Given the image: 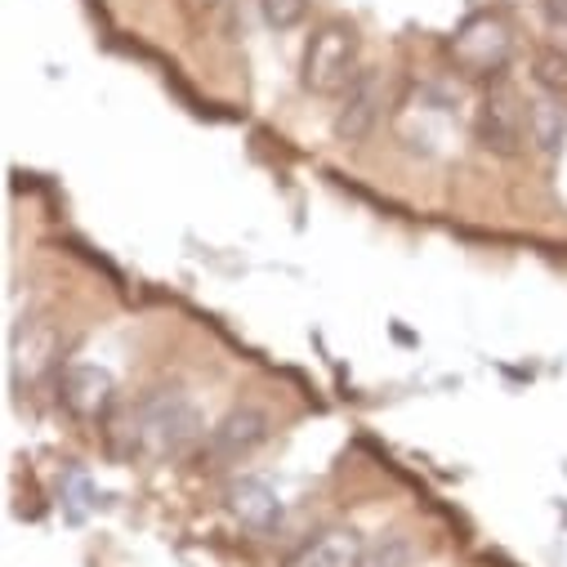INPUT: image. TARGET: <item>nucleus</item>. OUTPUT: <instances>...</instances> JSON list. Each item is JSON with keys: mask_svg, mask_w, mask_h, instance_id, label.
Segmentation results:
<instances>
[{"mask_svg": "<svg viewBox=\"0 0 567 567\" xmlns=\"http://www.w3.org/2000/svg\"><path fill=\"white\" fill-rule=\"evenodd\" d=\"M259 14H264V23L272 32H291V28L305 23L309 0H259Z\"/></svg>", "mask_w": 567, "mask_h": 567, "instance_id": "13", "label": "nucleus"}, {"mask_svg": "<svg viewBox=\"0 0 567 567\" xmlns=\"http://www.w3.org/2000/svg\"><path fill=\"white\" fill-rule=\"evenodd\" d=\"M268 415L264 411H255V406H237V411H228L215 430L206 434V452L215 456V461H224V465H237V461H246V456H255L264 443H268Z\"/></svg>", "mask_w": 567, "mask_h": 567, "instance_id": "6", "label": "nucleus"}, {"mask_svg": "<svg viewBox=\"0 0 567 567\" xmlns=\"http://www.w3.org/2000/svg\"><path fill=\"white\" fill-rule=\"evenodd\" d=\"M563 144H567V103L536 90V99H527V148L540 157H558Z\"/></svg>", "mask_w": 567, "mask_h": 567, "instance_id": "11", "label": "nucleus"}, {"mask_svg": "<svg viewBox=\"0 0 567 567\" xmlns=\"http://www.w3.org/2000/svg\"><path fill=\"white\" fill-rule=\"evenodd\" d=\"M206 439V420L184 389H153L130 402L112 424V447L125 461H175Z\"/></svg>", "mask_w": 567, "mask_h": 567, "instance_id": "1", "label": "nucleus"}, {"mask_svg": "<svg viewBox=\"0 0 567 567\" xmlns=\"http://www.w3.org/2000/svg\"><path fill=\"white\" fill-rule=\"evenodd\" d=\"M474 134L492 157H518L527 148V99H518L509 85H492L478 99Z\"/></svg>", "mask_w": 567, "mask_h": 567, "instance_id": "4", "label": "nucleus"}, {"mask_svg": "<svg viewBox=\"0 0 567 567\" xmlns=\"http://www.w3.org/2000/svg\"><path fill=\"white\" fill-rule=\"evenodd\" d=\"M362 554H367V545H362V536L353 527H327L313 540H305L287 558V567H358Z\"/></svg>", "mask_w": 567, "mask_h": 567, "instance_id": "10", "label": "nucleus"}, {"mask_svg": "<svg viewBox=\"0 0 567 567\" xmlns=\"http://www.w3.org/2000/svg\"><path fill=\"white\" fill-rule=\"evenodd\" d=\"M447 54H452L461 76H470V81H501L505 68L514 63V32L496 14H474V19H465L456 28V37L447 41Z\"/></svg>", "mask_w": 567, "mask_h": 567, "instance_id": "3", "label": "nucleus"}, {"mask_svg": "<svg viewBox=\"0 0 567 567\" xmlns=\"http://www.w3.org/2000/svg\"><path fill=\"white\" fill-rule=\"evenodd\" d=\"M358 32L349 23H322L309 45H305V63H300V85L318 99L344 94L358 76Z\"/></svg>", "mask_w": 567, "mask_h": 567, "instance_id": "2", "label": "nucleus"}, {"mask_svg": "<svg viewBox=\"0 0 567 567\" xmlns=\"http://www.w3.org/2000/svg\"><path fill=\"white\" fill-rule=\"evenodd\" d=\"M197 10H219V6H228V0H193Z\"/></svg>", "mask_w": 567, "mask_h": 567, "instance_id": "16", "label": "nucleus"}, {"mask_svg": "<svg viewBox=\"0 0 567 567\" xmlns=\"http://www.w3.org/2000/svg\"><path fill=\"white\" fill-rule=\"evenodd\" d=\"M228 509L255 536H268L272 527H281V514H287V509H281L277 487L268 478H255V474H246V478H237L228 487Z\"/></svg>", "mask_w": 567, "mask_h": 567, "instance_id": "8", "label": "nucleus"}, {"mask_svg": "<svg viewBox=\"0 0 567 567\" xmlns=\"http://www.w3.org/2000/svg\"><path fill=\"white\" fill-rule=\"evenodd\" d=\"M54 353H59V336H54L50 322L19 327L14 340H10V380L14 384H37L54 367Z\"/></svg>", "mask_w": 567, "mask_h": 567, "instance_id": "9", "label": "nucleus"}, {"mask_svg": "<svg viewBox=\"0 0 567 567\" xmlns=\"http://www.w3.org/2000/svg\"><path fill=\"white\" fill-rule=\"evenodd\" d=\"M112 398H116L112 371H103V367H94V362H72V367H63V375H59V402H63L72 415L99 420V415L112 406Z\"/></svg>", "mask_w": 567, "mask_h": 567, "instance_id": "7", "label": "nucleus"}, {"mask_svg": "<svg viewBox=\"0 0 567 567\" xmlns=\"http://www.w3.org/2000/svg\"><path fill=\"white\" fill-rule=\"evenodd\" d=\"M532 81H536L540 94H554V99L567 103V50H558V45L536 50V59H532Z\"/></svg>", "mask_w": 567, "mask_h": 567, "instance_id": "12", "label": "nucleus"}, {"mask_svg": "<svg viewBox=\"0 0 567 567\" xmlns=\"http://www.w3.org/2000/svg\"><path fill=\"white\" fill-rule=\"evenodd\" d=\"M540 6H545V23L554 32H567V0H540Z\"/></svg>", "mask_w": 567, "mask_h": 567, "instance_id": "15", "label": "nucleus"}, {"mask_svg": "<svg viewBox=\"0 0 567 567\" xmlns=\"http://www.w3.org/2000/svg\"><path fill=\"white\" fill-rule=\"evenodd\" d=\"M358 567H411V545H406L402 536H384L380 545H371V549L362 554Z\"/></svg>", "mask_w": 567, "mask_h": 567, "instance_id": "14", "label": "nucleus"}, {"mask_svg": "<svg viewBox=\"0 0 567 567\" xmlns=\"http://www.w3.org/2000/svg\"><path fill=\"white\" fill-rule=\"evenodd\" d=\"M384 112V76L375 68H362L353 76V85L340 94V107H336V138L340 144H362V138L375 130Z\"/></svg>", "mask_w": 567, "mask_h": 567, "instance_id": "5", "label": "nucleus"}]
</instances>
